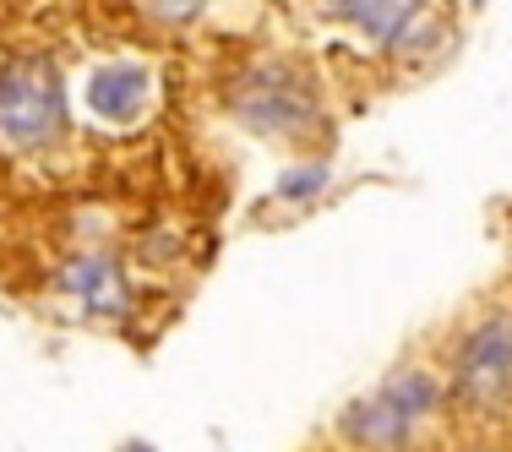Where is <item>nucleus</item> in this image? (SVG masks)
Instances as JSON below:
<instances>
[{"instance_id": "f257e3e1", "label": "nucleus", "mask_w": 512, "mask_h": 452, "mask_svg": "<svg viewBox=\"0 0 512 452\" xmlns=\"http://www.w3.org/2000/svg\"><path fill=\"white\" fill-rule=\"evenodd\" d=\"M436 403H442V387H436L431 371H398L382 387H371V393L349 403L338 431H344V442H355L365 452H393L431 420Z\"/></svg>"}, {"instance_id": "f03ea898", "label": "nucleus", "mask_w": 512, "mask_h": 452, "mask_svg": "<svg viewBox=\"0 0 512 452\" xmlns=\"http://www.w3.org/2000/svg\"><path fill=\"white\" fill-rule=\"evenodd\" d=\"M66 126V88L44 60H17L0 71V148H50Z\"/></svg>"}, {"instance_id": "7ed1b4c3", "label": "nucleus", "mask_w": 512, "mask_h": 452, "mask_svg": "<svg viewBox=\"0 0 512 452\" xmlns=\"http://www.w3.org/2000/svg\"><path fill=\"white\" fill-rule=\"evenodd\" d=\"M229 104H235V115L246 120L256 137H295V131H306L311 115H316L311 93L300 88L289 71H273V66H251Z\"/></svg>"}, {"instance_id": "20e7f679", "label": "nucleus", "mask_w": 512, "mask_h": 452, "mask_svg": "<svg viewBox=\"0 0 512 452\" xmlns=\"http://www.w3.org/2000/svg\"><path fill=\"white\" fill-rule=\"evenodd\" d=\"M458 398L474 409H496L512 398V316H491L458 349Z\"/></svg>"}, {"instance_id": "39448f33", "label": "nucleus", "mask_w": 512, "mask_h": 452, "mask_svg": "<svg viewBox=\"0 0 512 452\" xmlns=\"http://www.w3.org/2000/svg\"><path fill=\"white\" fill-rule=\"evenodd\" d=\"M148 104H153V77L137 60H109V66H99L88 77V109L99 120H109V126L137 120Z\"/></svg>"}, {"instance_id": "423d86ee", "label": "nucleus", "mask_w": 512, "mask_h": 452, "mask_svg": "<svg viewBox=\"0 0 512 452\" xmlns=\"http://www.w3.org/2000/svg\"><path fill=\"white\" fill-rule=\"evenodd\" d=\"M60 289H66L71 300H82L88 311H120V305H126V284H120V267L109 262V256H82V262H71L66 278H60Z\"/></svg>"}, {"instance_id": "0eeeda50", "label": "nucleus", "mask_w": 512, "mask_h": 452, "mask_svg": "<svg viewBox=\"0 0 512 452\" xmlns=\"http://www.w3.org/2000/svg\"><path fill=\"white\" fill-rule=\"evenodd\" d=\"M333 6L344 11V22H355L360 33H371V39H382V44H398L414 22H420L425 0H333Z\"/></svg>"}, {"instance_id": "6e6552de", "label": "nucleus", "mask_w": 512, "mask_h": 452, "mask_svg": "<svg viewBox=\"0 0 512 452\" xmlns=\"http://www.w3.org/2000/svg\"><path fill=\"white\" fill-rule=\"evenodd\" d=\"M322 186H327V169H322V164L289 169V175L278 180V191H284V197H311V191H322Z\"/></svg>"}, {"instance_id": "1a4fd4ad", "label": "nucleus", "mask_w": 512, "mask_h": 452, "mask_svg": "<svg viewBox=\"0 0 512 452\" xmlns=\"http://www.w3.org/2000/svg\"><path fill=\"white\" fill-rule=\"evenodd\" d=\"M153 6H158V17L186 22V17H197V11H202V0H153Z\"/></svg>"}, {"instance_id": "9d476101", "label": "nucleus", "mask_w": 512, "mask_h": 452, "mask_svg": "<svg viewBox=\"0 0 512 452\" xmlns=\"http://www.w3.org/2000/svg\"><path fill=\"white\" fill-rule=\"evenodd\" d=\"M120 452H153L148 442H126V447H120Z\"/></svg>"}]
</instances>
